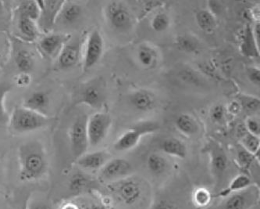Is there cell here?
I'll return each mask as SVG.
<instances>
[{"instance_id": "cell-1", "label": "cell", "mask_w": 260, "mask_h": 209, "mask_svg": "<svg viewBox=\"0 0 260 209\" xmlns=\"http://www.w3.org/2000/svg\"><path fill=\"white\" fill-rule=\"evenodd\" d=\"M20 181L31 182L42 178L47 170V158L43 144L30 140L20 145L18 149Z\"/></svg>"}, {"instance_id": "cell-2", "label": "cell", "mask_w": 260, "mask_h": 209, "mask_svg": "<svg viewBox=\"0 0 260 209\" xmlns=\"http://www.w3.org/2000/svg\"><path fill=\"white\" fill-rule=\"evenodd\" d=\"M48 123V116L35 112L21 106L14 109L10 115L7 126H9L13 133L23 134L37 131L46 127Z\"/></svg>"}, {"instance_id": "cell-3", "label": "cell", "mask_w": 260, "mask_h": 209, "mask_svg": "<svg viewBox=\"0 0 260 209\" xmlns=\"http://www.w3.org/2000/svg\"><path fill=\"white\" fill-rule=\"evenodd\" d=\"M87 120L88 117L85 115L78 116L70 128L71 153L76 159L85 155L89 146L87 133Z\"/></svg>"}, {"instance_id": "cell-4", "label": "cell", "mask_w": 260, "mask_h": 209, "mask_svg": "<svg viewBox=\"0 0 260 209\" xmlns=\"http://www.w3.org/2000/svg\"><path fill=\"white\" fill-rule=\"evenodd\" d=\"M63 3L64 1L60 0L38 1L39 16L37 20V25L42 34L53 33Z\"/></svg>"}, {"instance_id": "cell-5", "label": "cell", "mask_w": 260, "mask_h": 209, "mask_svg": "<svg viewBox=\"0 0 260 209\" xmlns=\"http://www.w3.org/2000/svg\"><path fill=\"white\" fill-rule=\"evenodd\" d=\"M111 125V117L106 112L91 114L87 120V133L89 146H97L105 139Z\"/></svg>"}, {"instance_id": "cell-6", "label": "cell", "mask_w": 260, "mask_h": 209, "mask_svg": "<svg viewBox=\"0 0 260 209\" xmlns=\"http://www.w3.org/2000/svg\"><path fill=\"white\" fill-rule=\"evenodd\" d=\"M109 24L118 32H127L132 27L133 17L127 6L118 1L110 2L106 8Z\"/></svg>"}, {"instance_id": "cell-7", "label": "cell", "mask_w": 260, "mask_h": 209, "mask_svg": "<svg viewBox=\"0 0 260 209\" xmlns=\"http://www.w3.org/2000/svg\"><path fill=\"white\" fill-rule=\"evenodd\" d=\"M72 35L67 33H53L42 35L38 39V50L47 58H57L63 46L69 41Z\"/></svg>"}, {"instance_id": "cell-8", "label": "cell", "mask_w": 260, "mask_h": 209, "mask_svg": "<svg viewBox=\"0 0 260 209\" xmlns=\"http://www.w3.org/2000/svg\"><path fill=\"white\" fill-rule=\"evenodd\" d=\"M104 51V40L103 36L97 29L93 30L88 35L85 43L83 54V69L85 72L95 66Z\"/></svg>"}, {"instance_id": "cell-9", "label": "cell", "mask_w": 260, "mask_h": 209, "mask_svg": "<svg viewBox=\"0 0 260 209\" xmlns=\"http://www.w3.org/2000/svg\"><path fill=\"white\" fill-rule=\"evenodd\" d=\"M157 129V125L153 123H145L135 126L118 138L114 143V149L118 152H126L133 149L139 144L143 135L153 133Z\"/></svg>"}, {"instance_id": "cell-10", "label": "cell", "mask_w": 260, "mask_h": 209, "mask_svg": "<svg viewBox=\"0 0 260 209\" xmlns=\"http://www.w3.org/2000/svg\"><path fill=\"white\" fill-rule=\"evenodd\" d=\"M14 24V39H18L24 43H31L37 42L38 39L42 36L39 31L37 22L28 17L12 13V22Z\"/></svg>"}, {"instance_id": "cell-11", "label": "cell", "mask_w": 260, "mask_h": 209, "mask_svg": "<svg viewBox=\"0 0 260 209\" xmlns=\"http://www.w3.org/2000/svg\"><path fill=\"white\" fill-rule=\"evenodd\" d=\"M81 57V43L79 38L71 37L63 46L57 56L58 66L61 69L74 68L79 63Z\"/></svg>"}, {"instance_id": "cell-12", "label": "cell", "mask_w": 260, "mask_h": 209, "mask_svg": "<svg viewBox=\"0 0 260 209\" xmlns=\"http://www.w3.org/2000/svg\"><path fill=\"white\" fill-rule=\"evenodd\" d=\"M14 40L15 42L14 43L11 41V49L14 51V63L20 73L30 74L36 63L34 54L27 46L23 44L24 42L16 39Z\"/></svg>"}, {"instance_id": "cell-13", "label": "cell", "mask_w": 260, "mask_h": 209, "mask_svg": "<svg viewBox=\"0 0 260 209\" xmlns=\"http://www.w3.org/2000/svg\"><path fill=\"white\" fill-rule=\"evenodd\" d=\"M132 164L123 158H113L109 160L101 168L100 177L103 181H113L132 173Z\"/></svg>"}, {"instance_id": "cell-14", "label": "cell", "mask_w": 260, "mask_h": 209, "mask_svg": "<svg viewBox=\"0 0 260 209\" xmlns=\"http://www.w3.org/2000/svg\"><path fill=\"white\" fill-rule=\"evenodd\" d=\"M258 196L256 191L248 187L228 196L223 209H250L257 202Z\"/></svg>"}, {"instance_id": "cell-15", "label": "cell", "mask_w": 260, "mask_h": 209, "mask_svg": "<svg viewBox=\"0 0 260 209\" xmlns=\"http://www.w3.org/2000/svg\"><path fill=\"white\" fill-rule=\"evenodd\" d=\"M82 14V7L78 3L64 1L59 11L56 26H57V24H60L64 27L75 25L80 21Z\"/></svg>"}, {"instance_id": "cell-16", "label": "cell", "mask_w": 260, "mask_h": 209, "mask_svg": "<svg viewBox=\"0 0 260 209\" xmlns=\"http://www.w3.org/2000/svg\"><path fill=\"white\" fill-rule=\"evenodd\" d=\"M50 106V99L44 91H36L27 96L24 100L23 107L35 112L47 116Z\"/></svg>"}, {"instance_id": "cell-17", "label": "cell", "mask_w": 260, "mask_h": 209, "mask_svg": "<svg viewBox=\"0 0 260 209\" xmlns=\"http://www.w3.org/2000/svg\"><path fill=\"white\" fill-rule=\"evenodd\" d=\"M130 101L134 108L141 112L152 111L156 104L153 93L143 88L134 92L131 96Z\"/></svg>"}, {"instance_id": "cell-18", "label": "cell", "mask_w": 260, "mask_h": 209, "mask_svg": "<svg viewBox=\"0 0 260 209\" xmlns=\"http://www.w3.org/2000/svg\"><path fill=\"white\" fill-rule=\"evenodd\" d=\"M103 94L101 89L94 84L86 85L78 94V104H85L91 108H100L103 105Z\"/></svg>"}, {"instance_id": "cell-19", "label": "cell", "mask_w": 260, "mask_h": 209, "mask_svg": "<svg viewBox=\"0 0 260 209\" xmlns=\"http://www.w3.org/2000/svg\"><path fill=\"white\" fill-rule=\"evenodd\" d=\"M117 194L123 202L127 204H135L142 194L139 183L133 180H126L117 187Z\"/></svg>"}, {"instance_id": "cell-20", "label": "cell", "mask_w": 260, "mask_h": 209, "mask_svg": "<svg viewBox=\"0 0 260 209\" xmlns=\"http://www.w3.org/2000/svg\"><path fill=\"white\" fill-rule=\"evenodd\" d=\"M109 161V155L105 152L85 153L77 159V164L85 169L96 170L103 168Z\"/></svg>"}, {"instance_id": "cell-21", "label": "cell", "mask_w": 260, "mask_h": 209, "mask_svg": "<svg viewBox=\"0 0 260 209\" xmlns=\"http://www.w3.org/2000/svg\"><path fill=\"white\" fill-rule=\"evenodd\" d=\"M260 47L257 45L252 33V27L247 25L244 31L241 43V52L244 56L249 58L259 56Z\"/></svg>"}, {"instance_id": "cell-22", "label": "cell", "mask_w": 260, "mask_h": 209, "mask_svg": "<svg viewBox=\"0 0 260 209\" xmlns=\"http://www.w3.org/2000/svg\"><path fill=\"white\" fill-rule=\"evenodd\" d=\"M196 20L199 27L206 34L214 33L217 27V21L214 14L206 9L196 13Z\"/></svg>"}, {"instance_id": "cell-23", "label": "cell", "mask_w": 260, "mask_h": 209, "mask_svg": "<svg viewBox=\"0 0 260 209\" xmlns=\"http://www.w3.org/2000/svg\"><path fill=\"white\" fill-rule=\"evenodd\" d=\"M137 58L139 64L143 68H152L156 65L157 62L158 54L155 48L150 45H141L138 49Z\"/></svg>"}, {"instance_id": "cell-24", "label": "cell", "mask_w": 260, "mask_h": 209, "mask_svg": "<svg viewBox=\"0 0 260 209\" xmlns=\"http://www.w3.org/2000/svg\"><path fill=\"white\" fill-rule=\"evenodd\" d=\"M161 150L171 156L184 159L187 156V147L180 139L176 138H169L162 142Z\"/></svg>"}, {"instance_id": "cell-25", "label": "cell", "mask_w": 260, "mask_h": 209, "mask_svg": "<svg viewBox=\"0 0 260 209\" xmlns=\"http://www.w3.org/2000/svg\"><path fill=\"white\" fill-rule=\"evenodd\" d=\"M12 13L28 17L37 22L39 16V6L38 4V1H32V0L20 1L17 3Z\"/></svg>"}, {"instance_id": "cell-26", "label": "cell", "mask_w": 260, "mask_h": 209, "mask_svg": "<svg viewBox=\"0 0 260 209\" xmlns=\"http://www.w3.org/2000/svg\"><path fill=\"white\" fill-rule=\"evenodd\" d=\"M252 184V181L248 175H237L233 181L231 182L230 185L228 186L226 189L220 191L219 196L223 197H228L234 193L239 192V191H244L245 189L248 188Z\"/></svg>"}, {"instance_id": "cell-27", "label": "cell", "mask_w": 260, "mask_h": 209, "mask_svg": "<svg viewBox=\"0 0 260 209\" xmlns=\"http://www.w3.org/2000/svg\"><path fill=\"white\" fill-rule=\"evenodd\" d=\"M176 127L186 136H193L199 131V126L196 120L188 114H181L175 121Z\"/></svg>"}, {"instance_id": "cell-28", "label": "cell", "mask_w": 260, "mask_h": 209, "mask_svg": "<svg viewBox=\"0 0 260 209\" xmlns=\"http://www.w3.org/2000/svg\"><path fill=\"white\" fill-rule=\"evenodd\" d=\"M211 163L213 172L218 178L221 177L228 166V157L220 148H215L212 151Z\"/></svg>"}, {"instance_id": "cell-29", "label": "cell", "mask_w": 260, "mask_h": 209, "mask_svg": "<svg viewBox=\"0 0 260 209\" xmlns=\"http://www.w3.org/2000/svg\"><path fill=\"white\" fill-rule=\"evenodd\" d=\"M13 85L7 81H0V126L8 125L10 114L7 112L5 106V100L9 93L12 91Z\"/></svg>"}, {"instance_id": "cell-30", "label": "cell", "mask_w": 260, "mask_h": 209, "mask_svg": "<svg viewBox=\"0 0 260 209\" xmlns=\"http://www.w3.org/2000/svg\"><path fill=\"white\" fill-rule=\"evenodd\" d=\"M147 166L149 170L154 175H162L168 168V161L162 155L151 154L147 158Z\"/></svg>"}, {"instance_id": "cell-31", "label": "cell", "mask_w": 260, "mask_h": 209, "mask_svg": "<svg viewBox=\"0 0 260 209\" xmlns=\"http://www.w3.org/2000/svg\"><path fill=\"white\" fill-rule=\"evenodd\" d=\"M90 184L91 181L88 175L81 172H76L70 178L69 190L73 194H80L85 191Z\"/></svg>"}, {"instance_id": "cell-32", "label": "cell", "mask_w": 260, "mask_h": 209, "mask_svg": "<svg viewBox=\"0 0 260 209\" xmlns=\"http://www.w3.org/2000/svg\"><path fill=\"white\" fill-rule=\"evenodd\" d=\"M176 46L181 51L185 53H196L199 49V43L194 38L190 36H181L176 39Z\"/></svg>"}, {"instance_id": "cell-33", "label": "cell", "mask_w": 260, "mask_h": 209, "mask_svg": "<svg viewBox=\"0 0 260 209\" xmlns=\"http://www.w3.org/2000/svg\"><path fill=\"white\" fill-rule=\"evenodd\" d=\"M12 22V11L7 3L0 1V32L8 33Z\"/></svg>"}, {"instance_id": "cell-34", "label": "cell", "mask_w": 260, "mask_h": 209, "mask_svg": "<svg viewBox=\"0 0 260 209\" xmlns=\"http://www.w3.org/2000/svg\"><path fill=\"white\" fill-rule=\"evenodd\" d=\"M171 25V18L168 14L164 12H159L152 17L151 27L156 33H162L168 30Z\"/></svg>"}, {"instance_id": "cell-35", "label": "cell", "mask_w": 260, "mask_h": 209, "mask_svg": "<svg viewBox=\"0 0 260 209\" xmlns=\"http://www.w3.org/2000/svg\"><path fill=\"white\" fill-rule=\"evenodd\" d=\"M242 143L244 149L252 155H256L257 152L259 151L260 140L258 136L248 133L244 136Z\"/></svg>"}, {"instance_id": "cell-36", "label": "cell", "mask_w": 260, "mask_h": 209, "mask_svg": "<svg viewBox=\"0 0 260 209\" xmlns=\"http://www.w3.org/2000/svg\"><path fill=\"white\" fill-rule=\"evenodd\" d=\"M11 52V40L8 33L0 32V62H4Z\"/></svg>"}, {"instance_id": "cell-37", "label": "cell", "mask_w": 260, "mask_h": 209, "mask_svg": "<svg viewBox=\"0 0 260 209\" xmlns=\"http://www.w3.org/2000/svg\"><path fill=\"white\" fill-rule=\"evenodd\" d=\"M210 191L205 188H199L194 191V201L199 207H205L211 201Z\"/></svg>"}, {"instance_id": "cell-38", "label": "cell", "mask_w": 260, "mask_h": 209, "mask_svg": "<svg viewBox=\"0 0 260 209\" xmlns=\"http://www.w3.org/2000/svg\"><path fill=\"white\" fill-rule=\"evenodd\" d=\"M255 155L247 152L245 149L239 151L237 155V159H238V165H240L244 169H248L253 162Z\"/></svg>"}, {"instance_id": "cell-39", "label": "cell", "mask_w": 260, "mask_h": 209, "mask_svg": "<svg viewBox=\"0 0 260 209\" xmlns=\"http://www.w3.org/2000/svg\"><path fill=\"white\" fill-rule=\"evenodd\" d=\"M246 111L253 112L259 107V100L252 97H244L242 99V105Z\"/></svg>"}, {"instance_id": "cell-40", "label": "cell", "mask_w": 260, "mask_h": 209, "mask_svg": "<svg viewBox=\"0 0 260 209\" xmlns=\"http://www.w3.org/2000/svg\"><path fill=\"white\" fill-rule=\"evenodd\" d=\"M245 127H246L248 133L259 137L260 125L258 121L255 120V118H252V117H249L245 122Z\"/></svg>"}, {"instance_id": "cell-41", "label": "cell", "mask_w": 260, "mask_h": 209, "mask_svg": "<svg viewBox=\"0 0 260 209\" xmlns=\"http://www.w3.org/2000/svg\"><path fill=\"white\" fill-rule=\"evenodd\" d=\"M225 115V108L222 104H217L212 109L210 117L215 123H220L223 121Z\"/></svg>"}, {"instance_id": "cell-42", "label": "cell", "mask_w": 260, "mask_h": 209, "mask_svg": "<svg viewBox=\"0 0 260 209\" xmlns=\"http://www.w3.org/2000/svg\"><path fill=\"white\" fill-rule=\"evenodd\" d=\"M14 82L17 86L24 88L31 82V76L28 73H19L14 78Z\"/></svg>"}, {"instance_id": "cell-43", "label": "cell", "mask_w": 260, "mask_h": 209, "mask_svg": "<svg viewBox=\"0 0 260 209\" xmlns=\"http://www.w3.org/2000/svg\"><path fill=\"white\" fill-rule=\"evenodd\" d=\"M247 76L248 79L255 85H259L260 83V71L259 68L255 67H251L247 70Z\"/></svg>"}, {"instance_id": "cell-44", "label": "cell", "mask_w": 260, "mask_h": 209, "mask_svg": "<svg viewBox=\"0 0 260 209\" xmlns=\"http://www.w3.org/2000/svg\"><path fill=\"white\" fill-rule=\"evenodd\" d=\"M27 209H54L52 206L43 201H35L30 203Z\"/></svg>"}, {"instance_id": "cell-45", "label": "cell", "mask_w": 260, "mask_h": 209, "mask_svg": "<svg viewBox=\"0 0 260 209\" xmlns=\"http://www.w3.org/2000/svg\"><path fill=\"white\" fill-rule=\"evenodd\" d=\"M154 209H175V207L171 201L168 200H162L156 204Z\"/></svg>"}, {"instance_id": "cell-46", "label": "cell", "mask_w": 260, "mask_h": 209, "mask_svg": "<svg viewBox=\"0 0 260 209\" xmlns=\"http://www.w3.org/2000/svg\"><path fill=\"white\" fill-rule=\"evenodd\" d=\"M259 23H256L252 27V33H253L254 38H255V42L257 45L260 47V32H259Z\"/></svg>"}, {"instance_id": "cell-47", "label": "cell", "mask_w": 260, "mask_h": 209, "mask_svg": "<svg viewBox=\"0 0 260 209\" xmlns=\"http://www.w3.org/2000/svg\"><path fill=\"white\" fill-rule=\"evenodd\" d=\"M241 107L242 106L240 104H238V102H232V104L229 106V111H230L232 114H238L239 111H240Z\"/></svg>"}, {"instance_id": "cell-48", "label": "cell", "mask_w": 260, "mask_h": 209, "mask_svg": "<svg viewBox=\"0 0 260 209\" xmlns=\"http://www.w3.org/2000/svg\"><path fill=\"white\" fill-rule=\"evenodd\" d=\"M61 209H79V207L76 204L68 203V204H64Z\"/></svg>"}, {"instance_id": "cell-49", "label": "cell", "mask_w": 260, "mask_h": 209, "mask_svg": "<svg viewBox=\"0 0 260 209\" xmlns=\"http://www.w3.org/2000/svg\"><path fill=\"white\" fill-rule=\"evenodd\" d=\"M90 209H108V207H105L103 205H99V204H95V205L91 206Z\"/></svg>"}, {"instance_id": "cell-50", "label": "cell", "mask_w": 260, "mask_h": 209, "mask_svg": "<svg viewBox=\"0 0 260 209\" xmlns=\"http://www.w3.org/2000/svg\"><path fill=\"white\" fill-rule=\"evenodd\" d=\"M26 209H27V208H26Z\"/></svg>"}]
</instances>
